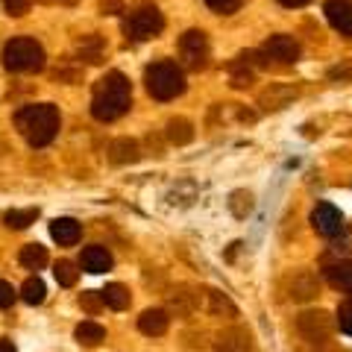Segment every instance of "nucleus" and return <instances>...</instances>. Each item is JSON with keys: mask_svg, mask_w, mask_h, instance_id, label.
Returning <instances> with one entry per match:
<instances>
[{"mask_svg": "<svg viewBox=\"0 0 352 352\" xmlns=\"http://www.w3.org/2000/svg\"><path fill=\"white\" fill-rule=\"evenodd\" d=\"M329 76H332V80H352V74H349L346 68H335V71L329 74Z\"/></svg>", "mask_w": 352, "mask_h": 352, "instance_id": "nucleus-38", "label": "nucleus"}, {"mask_svg": "<svg viewBox=\"0 0 352 352\" xmlns=\"http://www.w3.org/2000/svg\"><path fill=\"white\" fill-rule=\"evenodd\" d=\"M21 264H24L27 270H41L44 264H47V250H44L41 244H27L24 250H21Z\"/></svg>", "mask_w": 352, "mask_h": 352, "instance_id": "nucleus-24", "label": "nucleus"}, {"mask_svg": "<svg viewBox=\"0 0 352 352\" xmlns=\"http://www.w3.org/2000/svg\"><path fill=\"white\" fill-rule=\"evenodd\" d=\"M74 335H76V340H80L82 346H100L106 340V329L100 323H94V320H85V323L76 326Z\"/></svg>", "mask_w": 352, "mask_h": 352, "instance_id": "nucleus-21", "label": "nucleus"}, {"mask_svg": "<svg viewBox=\"0 0 352 352\" xmlns=\"http://www.w3.org/2000/svg\"><path fill=\"white\" fill-rule=\"evenodd\" d=\"M206 300H208V311H212L214 317H238V308L235 302L229 300V296L223 291H206Z\"/></svg>", "mask_w": 352, "mask_h": 352, "instance_id": "nucleus-20", "label": "nucleus"}, {"mask_svg": "<svg viewBox=\"0 0 352 352\" xmlns=\"http://www.w3.org/2000/svg\"><path fill=\"white\" fill-rule=\"evenodd\" d=\"M15 126L32 147H47L59 132V109L53 103L24 106L15 115Z\"/></svg>", "mask_w": 352, "mask_h": 352, "instance_id": "nucleus-2", "label": "nucleus"}, {"mask_svg": "<svg viewBox=\"0 0 352 352\" xmlns=\"http://www.w3.org/2000/svg\"><path fill=\"white\" fill-rule=\"evenodd\" d=\"M164 135H168L170 144L182 147V144H188V141L194 138V126H191V120H185V118H170Z\"/></svg>", "mask_w": 352, "mask_h": 352, "instance_id": "nucleus-19", "label": "nucleus"}, {"mask_svg": "<svg viewBox=\"0 0 352 352\" xmlns=\"http://www.w3.org/2000/svg\"><path fill=\"white\" fill-rule=\"evenodd\" d=\"M323 12L329 18V24H332L340 36L352 38V0H326Z\"/></svg>", "mask_w": 352, "mask_h": 352, "instance_id": "nucleus-13", "label": "nucleus"}, {"mask_svg": "<svg viewBox=\"0 0 352 352\" xmlns=\"http://www.w3.org/2000/svg\"><path fill=\"white\" fill-rule=\"evenodd\" d=\"M50 235H53V241H56L59 247H74L76 241H80L82 229H80V223H76L74 217H56L50 223Z\"/></svg>", "mask_w": 352, "mask_h": 352, "instance_id": "nucleus-16", "label": "nucleus"}, {"mask_svg": "<svg viewBox=\"0 0 352 352\" xmlns=\"http://www.w3.org/2000/svg\"><path fill=\"white\" fill-rule=\"evenodd\" d=\"M294 100H296V88L294 85H285V82H270L258 94V106L264 109V112H279V109L291 106Z\"/></svg>", "mask_w": 352, "mask_h": 352, "instance_id": "nucleus-12", "label": "nucleus"}, {"mask_svg": "<svg viewBox=\"0 0 352 352\" xmlns=\"http://www.w3.org/2000/svg\"><path fill=\"white\" fill-rule=\"evenodd\" d=\"M100 15H120L124 12V0H97Z\"/></svg>", "mask_w": 352, "mask_h": 352, "instance_id": "nucleus-35", "label": "nucleus"}, {"mask_svg": "<svg viewBox=\"0 0 352 352\" xmlns=\"http://www.w3.org/2000/svg\"><path fill=\"white\" fill-rule=\"evenodd\" d=\"M41 3H53V0H41Z\"/></svg>", "mask_w": 352, "mask_h": 352, "instance_id": "nucleus-42", "label": "nucleus"}, {"mask_svg": "<svg viewBox=\"0 0 352 352\" xmlns=\"http://www.w3.org/2000/svg\"><path fill=\"white\" fill-rule=\"evenodd\" d=\"M335 320H338V326H340V332L352 335V300H344V302H340Z\"/></svg>", "mask_w": 352, "mask_h": 352, "instance_id": "nucleus-31", "label": "nucleus"}, {"mask_svg": "<svg viewBox=\"0 0 352 352\" xmlns=\"http://www.w3.org/2000/svg\"><path fill=\"white\" fill-rule=\"evenodd\" d=\"M103 294V302L109 305V308H115V311H124V308L129 305V288L126 285H120V282H112V285H106V288L100 291Z\"/></svg>", "mask_w": 352, "mask_h": 352, "instance_id": "nucleus-22", "label": "nucleus"}, {"mask_svg": "<svg viewBox=\"0 0 352 352\" xmlns=\"http://www.w3.org/2000/svg\"><path fill=\"white\" fill-rule=\"evenodd\" d=\"M80 264H82L85 273H94V276H97V273L112 270V252H109L106 247H100V244L85 247L82 256H80Z\"/></svg>", "mask_w": 352, "mask_h": 352, "instance_id": "nucleus-14", "label": "nucleus"}, {"mask_svg": "<svg viewBox=\"0 0 352 352\" xmlns=\"http://www.w3.org/2000/svg\"><path fill=\"white\" fill-rule=\"evenodd\" d=\"M144 82H147V91L150 97L156 100H173L185 91V74L176 62H153L150 68L144 71Z\"/></svg>", "mask_w": 352, "mask_h": 352, "instance_id": "nucleus-3", "label": "nucleus"}, {"mask_svg": "<svg viewBox=\"0 0 352 352\" xmlns=\"http://www.w3.org/2000/svg\"><path fill=\"white\" fill-rule=\"evenodd\" d=\"M36 220H38V208H12V212L3 214V223L9 229H27Z\"/></svg>", "mask_w": 352, "mask_h": 352, "instance_id": "nucleus-25", "label": "nucleus"}, {"mask_svg": "<svg viewBox=\"0 0 352 352\" xmlns=\"http://www.w3.org/2000/svg\"><path fill=\"white\" fill-rule=\"evenodd\" d=\"M138 141L132 138H115L112 144H109V159H112L115 164H132L138 162Z\"/></svg>", "mask_w": 352, "mask_h": 352, "instance_id": "nucleus-18", "label": "nucleus"}, {"mask_svg": "<svg viewBox=\"0 0 352 352\" xmlns=\"http://www.w3.org/2000/svg\"><path fill=\"white\" fill-rule=\"evenodd\" d=\"M323 273H326V282L332 285L335 291L352 294V258H344V261H332V264H326Z\"/></svg>", "mask_w": 352, "mask_h": 352, "instance_id": "nucleus-15", "label": "nucleus"}, {"mask_svg": "<svg viewBox=\"0 0 352 352\" xmlns=\"http://www.w3.org/2000/svg\"><path fill=\"white\" fill-rule=\"evenodd\" d=\"M30 6H32V0H3L6 15H12V18L27 15V12H30Z\"/></svg>", "mask_w": 352, "mask_h": 352, "instance_id": "nucleus-33", "label": "nucleus"}, {"mask_svg": "<svg viewBox=\"0 0 352 352\" xmlns=\"http://www.w3.org/2000/svg\"><path fill=\"white\" fill-rule=\"evenodd\" d=\"M53 276H56V282L62 285V288H74L76 279H80V270H76V264L68 261V258H62L53 264Z\"/></svg>", "mask_w": 352, "mask_h": 352, "instance_id": "nucleus-27", "label": "nucleus"}, {"mask_svg": "<svg viewBox=\"0 0 352 352\" xmlns=\"http://www.w3.org/2000/svg\"><path fill=\"white\" fill-rule=\"evenodd\" d=\"M3 65L15 74H36L44 68V47L36 38H12L3 44Z\"/></svg>", "mask_w": 352, "mask_h": 352, "instance_id": "nucleus-4", "label": "nucleus"}, {"mask_svg": "<svg viewBox=\"0 0 352 352\" xmlns=\"http://www.w3.org/2000/svg\"><path fill=\"white\" fill-rule=\"evenodd\" d=\"M282 6H288V9H300V6H305L308 0H279Z\"/></svg>", "mask_w": 352, "mask_h": 352, "instance_id": "nucleus-39", "label": "nucleus"}, {"mask_svg": "<svg viewBox=\"0 0 352 352\" xmlns=\"http://www.w3.org/2000/svg\"><path fill=\"white\" fill-rule=\"evenodd\" d=\"M168 305L173 308L179 317H188L194 308H197V294H191V288H179L168 296Z\"/></svg>", "mask_w": 352, "mask_h": 352, "instance_id": "nucleus-23", "label": "nucleus"}, {"mask_svg": "<svg viewBox=\"0 0 352 352\" xmlns=\"http://www.w3.org/2000/svg\"><path fill=\"white\" fill-rule=\"evenodd\" d=\"M206 3L212 6L214 12H220V15H232V12H238V9H241L244 0H206Z\"/></svg>", "mask_w": 352, "mask_h": 352, "instance_id": "nucleus-32", "label": "nucleus"}, {"mask_svg": "<svg viewBox=\"0 0 352 352\" xmlns=\"http://www.w3.org/2000/svg\"><path fill=\"white\" fill-rule=\"evenodd\" d=\"M44 296H47V288H44V282L38 276H30L24 285H21V300L27 305H41Z\"/></svg>", "mask_w": 352, "mask_h": 352, "instance_id": "nucleus-26", "label": "nucleus"}, {"mask_svg": "<svg viewBox=\"0 0 352 352\" xmlns=\"http://www.w3.org/2000/svg\"><path fill=\"white\" fill-rule=\"evenodd\" d=\"M250 82H252V74L250 71H238L235 65H232V85L235 88H247Z\"/></svg>", "mask_w": 352, "mask_h": 352, "instance_id": "nucleus-37", "label": "nucleus"}, {"mask_svg": "<svg viewBox=\"0 0 352 352\" xmlns=\"http://www.w3.org/2000/svg\"><path fill=\"white\" fill-rule=\"evenodd\" d=\"M229 208H232L235 217H247L252 212V194L250 191H232V197H229Z\"/></svg>", "mask_w": 352, "mask_h": 352, "instance_id": "nucleus-29", "label": "nucleus"}, {"mask_svg": "<svg viewBox=\"0 0 352 352\" xmlns=\"http://www.w3.org/2000/svg\"><path fill=\"white\" fill-rule=\"evenodd\" d=\"M12 302H15V288L9 282L0 279V308H9Z\"/></svg>", "mask_w": 352, "mask_h": 352, "instance_id": "nucleus-36", "label": "nucleus"}, {"mask_svg": "<svg viewBox=\"0 0 352 352\" xmlns=\"http://www.w3.org/2000/svg\"><path fill=\"white\" fill-rule=\"evenodd\" d=\"M80 305L85 308L88 314H97L106 302H103V294H100V291H85V294L80 296Z\"/></svg>", "mask_w": 352, "mask_h": 352, "instance_id": "nucleus-30", "label": "nucleus"}, {"mask_svg": "<svg viewBox=\"0 0 352 352\" xmlns=\"http://www.w3.org/2000/svg\"><path fill=\"white\" fill-rule=\"evenodd\" d=\"M264 56L276 59L282 65H291V62L300 59V41L294 36H285V32H276V36H270L264 41Z\"/></svg>", "mask_w": 352, "mask_h": 352, "instance_id": "nucleus-9", "label": "nucleus"}, {"mask_svg": "<svg viewBox=\"0 0 352 352\" xmlns=\"http://www.w3.org/2000/svg\"><path fill=\"white\" fill-rule=\"evenodd\" d=\"M132 106V85L120 71L106 74L100 82L94 85L91 97V115L97 120H118L120 115H126Z\"/></svg>", "mask_w": 352, "mask_h": 352, "instance_id": "nucleus-1", "label": "nucleus"}, {"mask_svg": "<svg viewBox=\"0 0 352 352\" xmlns=\"http://www.w3.org/2000/svg\"><path fill=\"white\" fill-rule=\"evenodd\" d=\"M59 3H68V6H74V3H76V0H59Z\"/></svg>", "mask_w": 352, "mask_h": 352, "instance_id": "nucleus-41", "label": "nucleus"}, {"mask_svg": "<svg viewBox=\"0 0 352 352\" xmlns=\"http://www.w3.org/2000/svg\"><path fill=\"white\" fill-rule=\"evenodd\" d=\"M0 352H15V344L6 340V338H0Z\"/></svg>", "mask_w": 352, "mask_h": 352, "instance_id": "nucleus-40", "label": "nucleus"}, {"mask_svg": "<svg viewBox=\"0 0 352 352\" xmlns=\"http://www.w3.org/2000/svg\"><path fill=\"white\" fill-rule=\"evenodd\" d=\"M311 226H314L320 235H326V238H338V235L346 229L344 214H340L332 203H317V206H314V212H311Z\"/></svg>", "mask_w": 352, "mask_h": 352, "instance_id": "nucleus-8", "label": "nucleus"}, {"mask_svg": "<svg viewBox=\"0 0 352 352\" xmlns=\"http://www.w3.org/2000/svg\"><path fill=\"white\" fill-rule=\"evenodd\" d=\"M320 294V279L311 270H296L288 282V296L294 302H311Z\"/></svg>", "mask_w": 352, "mask_h": 352, "instance_id": "nucleus-10", "label": "nucleus"}, {"mask_svg": "<svg viewBox=\"0 0 352 352\" xmlns=\"http://www.w3.org/2000/svg\"><path fill=\"white\" fill-rule=\"evenodd\" d=\"M168 323H170V317L164 308H147V311H141V317H138V329L150 338H159L168 332Z\"/></svg>", "mask_w": 352, "mask_h": 352, "instance_id": "nucleus-17", "label": "nucleus"}, {"mask_svg": "<svg viewBox=\"0 0 352 352\" xmlns=\"http://www.w3.org/2000/svg\"><path fill=\"white\" fill-rule=\"evenodd\" d=\"M179 59L188 71H203L208 65V38L203 30H188L179 36Z\"/></svg>", "mask_w": 352, "mask_h": 352, "instance_id": "nucleus-6", "label": "nucleus"}, {"mask_svg": "<svg viewBox=\"0 0 352 352\" xmlns=\"http://www.w3.org/2000/svg\"><path fill=\"white\" fill-rule=\"evenodd\" d=\"M335 329V320L329 311H302L300 317H296V332H300L305 340H311V344H323V340L332 335Z\"/></svg>", "mask_w": 352, "mask_h": 352, "instance_id": "nucleus-7", "label": "nucleus"}, {"mask_svg": "<svg viewBox=\"0 0 352 352\" xmlns=\"http://www.w3.org/2000/svg\"><path fill=\"white\" fill-rule=\"evenodd\" d=\"M80 59H85L88 65H100L103 62V41L97 36H88L80 41Z\"/></svg>", "mask_w": 352, "mask_h": 352, "instance_id": "nucleus-28", "label": "nucleus"}, {"mask_svg": "<svg viewBox=\"0 0 352 352\" xmlns=\"http://www.w3.org/2000/svg\"><path fill=\"white\" fill-rule=\"evenodd\" d=\"M53 80H56V82H80L82 74L76 68H56V71H53Z\"/></svg>", "mask_w": 352, "mask_h": 352, "instance_id": "nucleus-34", "label": "nucleus"}, {"mask_svg": "<svg viewBox=\"0 0 352 352\" xmlns=\"http://www.w3.org/2000/svg\"><path fill=\"white\" fill-rule=\"evenodd\" d=\"M214 352H252V335L244 326H229L214 338Z\"/></svg>", "mask_w": 352, "mask_h": 352, "instance_id": "nucleus-11", "label": "nucleus"}, {"mask_svg": "<svg viewBox=\"0 0 352 352\" xmlns=\"http://www.w3.org/2000/svg\"><path fill=\"white\" fill-rule=\"evenodd\" d=\"M162 30H164V18L153 3H138L124 18V32H126V38H132V41L156 38Z\"/></svg>", "mask_w": 352, "mask_h": 352, "instance_id": "nucleus-5", "label": "nucleus"}]
</instances>
